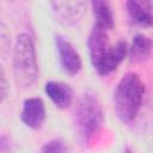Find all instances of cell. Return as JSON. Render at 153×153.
Wrapping results in <instances>:
<instances>
[{
	"label": "cell",
	"instance_id": "cell-1",
	"mask_svg": "<svg viewBox=\"0 0 153 153\" xmlns=\"http://www.w3.org/2000/svg\"><path fill=\"white\" fill-rule=\"evenodd\" d=\"M108 32L106 30L93 26L88 38L91 62L94 69L102 75L115 71L128 53V47L124 41H118L115 45L110 44Z\"/></svg>",
	"mask_w": 153,
	"mask_h": 153
},
{
	"label": "cell",
	"instance_id": "cell-2",
	"mask_svg": "<svg viewBox=\"0 0 153 153\" xmlns=\"http://www.w3.org/2000/svg\"><path fill=\"white\" fill-rule=\"evenodd\" d=\"M145 90L139 74L130 72L121 78L114 91V108L122 122L129 123L135 120L142 105Z\"/></svg>",
	"mask_w": 153,
	"mask_h": 153
},
{
	"label": "cell",
	"instance_id": "cell-3",
	"mask_svg": "<svg viewBox=\"0 0 153 153\" xmlns=\"http://www.w3.org/2000/svg\"><path fill=\"white\" fill-rule=\"evenodd\" d=\"M13 75L18 87H31L38 78V63L32 38L26 33L17 37L13 49Z\"/></svg>",
	"mask_w": 153,
	"mask_h": 153
},
{
	"label": "cell",
	"instance_id": "cell-4",
	"mask_svg": "<svg viewBox=\"0 0 153 153\" xmlns=\"http://www.w3.org/2000/svg\"><path fill=\"white\" fill-rule=\"evenodd\" d=\"M75 127L80 140L88 143L100 130L104 115L102 104L97 94L92 91H86L79 99L75 108Z\"/></svg>",
	"mask_w": 153,
	"mask_h": 153
},
{
	"label": "cell",
	"instance_id": "cell-5",
	"mask_svg": "<svg viewBox=\"0 0 153 153\" xmlns=\"http://www.w3.org/2000/svg\"><path fill=\"white\" fill-rule=\"evenodd\" d=\"M55 44L62 69L69 75L78 74L81 69V59L74 45L62 35L55 36Z\"/></svg>",
	"mask_w": 153,
	"mask_h": 153
},
{
	"label": "cell",
	"instance_id": "cell-6",
	"mask_svg": "<svg viewBox=\"0 0 153 153\" xmlns=\"http://www.w3.org/2000/svg\"><path fill=\"white\" fill-rule=\"evenodd\" d=\"M51 7L60 23L74 25L81 20L86 10V4L84 1H57L51 2Z\"/></svg>",
	"mask_w": 153,
	"mask_h": 153
},
{
	"label": "cell",
	"instance_id": "cell-7",
	"mask_svg": "<svg viewBox=\"0 0 153 153\" xmlns=\"http://www.w3.org/2000/svg\"><path fill=\"white\" fill-rule=\"evenodd\" d=\"M23 123L31 129H39L45 120V105L38 97L27 98L23 103L20 112Z\"/></svg>",
	"mask_w": 153,
	"mask_h": 153
},
{
	"label": "cell",
	"instance_id": "cell-8",
	"mask_svg": "<svg viewBox=\"0 0 153 153\" xmlns=\"http://www.w3.org/2000/svg\"><path fill=\"white\" fill-rule=\"evenodd\" d=\"M45 93L51 102L60 109L68 108L73 100V88L62 81H48L45 84Z\"/></svg>",
	"mask_w": 153,
	"mask_h": 153
},
{
	"label": "cell",
	"instance_id": "cell-9",
	"mask_svg": "<svg viewBox=\"0 0 153 153\" xmlns=\"http://www.w3.org/2000/svg\"><path fill=\"white\" fill-rule=\"evenodd\" d=\"M91 5H92V12L94 17V26L110 31L114 27L115 19H114V13L109 2L96 0V1H92Z\"/></svg>",
	"mask_w": 153,
	"mask_h": 153
},
{
	"label": "cell",
	"instance_id": "cell-10",
	"mask_svg": "<svg viewBox=\"0 0 153 153\" xmlns=\"http://www.w3.org/2000/svg\"><path fill=\"white\" fill-rule=\"evenodd\" d=\"M127 8L130 18L141 25H151L152 23V4L146 1H128Z\"/></svg>",
	"mask_w": 153,
	"mask_h": 153
},
{
	"label": "cell",
	"instance_id": "cell-11",
	"mask_svg": "<svg viewBox=\"0 0 153 153\" xmlns=\"http://www.w3.org/2000/svg\"><path fill=\"white\" fill-rule=\"evenodd\" d=\"M152 41L145 35H136L133 37L131 44L128 48L129 55L134 61H143L151 55Z\"/></svg>",
	"mask_w": 153,
	"mask_h": 153
},
{
	"label": "cell",
	"instance_id": "cell-12",
	"mask_svg": "<svg viewBox=\"0 0 153 153\" xmlns=\"http://www.w3.org/2000/svg\"><path fill=\"white\" fill-rule=\"evenodd\" d=\"M38 153H67V148L61 139H53L47 142Z\"/></svg>",
	"mask_w": 153,
	"mask_h": 153
},
{
	"label": "cell",
	"instance_id": "cell-13",
	"mask_svg": "<svg viewBox=\"0 0 153 153\" xmlns=\"http://www.w3.org/2000/svg\"><path fill=\"white\" fill-rule=\"evenodd\" d=\"M8 91V84H7V79L5 75V72L2 69V67L0 66V103L5 99L6 94Z\"/></svg>",
	"mask_w": 153,
	"mask_h": 153
},
{
	"label": "cell",
	"instance_id": "cell-14",
	"mask_svg": "<svg viewBox=\"0 0 153 153\" xmlns=\"http://www.w3.org/2000/svg\"><path fill=\"white\" fill-rule=\"evenodd\" d=\"M126 153H131V152H130L129 149H126Z\"/></svg>",
	"mask_w": 153,
	"mask_h": 153
}]
</instances>
